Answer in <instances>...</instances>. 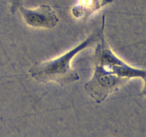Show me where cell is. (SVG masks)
Masks as SVG:
<instances>
[{
    "label": "cell",
    "mask_w": 146,
    "mask_h": 137,
    "mask_svg": "<svg viewBox=\"0 0 146 137\" xmlns=\"http://www.w3.org/2000/svg\"><path fill=\"white\" fill-rule=\"evenodd\" d=\"M105 14L103 15L100 41L92 57L94 74L85 84L87 94L98 104L117 91L131 78H146L145 70L134 68L118 58L112 51L104 35Z\"/></svg>",
    "instance_id": "cell-1"
},
{
    "label": "cell",
    "mask_w": 146,
    "mask_h": 137,
    "mask_svg": "<svg viewBox=\"0 0 146 137\" xmlns=\"http://www.w3.org/2000/svg\"><path fill=\"white\" fill-rule=\"evenodd\" d=\"M100 35L101 29L95 30L86 39L61 57L34 64L30 67L29 73L40 83L56 82L62 86L74 84L79 80L80 77L76 70L71 67V61L78 53L98 41Z\"/></svg>",
    "instance_id": "cell-2"
},
{
    "label": "cell",
    "mask_w": 146,
    "mask_h": 137,
    "mask_svg": "<svg viewBox=\"0 0 146 137\" xmlns=\"http://www.w3.org/2000/svg\"><path fill=\"white\" fill-rule=\"evenodd\" d=\"M20 11L26 24L34 28L51 29L58 22V17L49 5L43 4L34 9L21 7Z\"/></svg>",
    "instance_id": "cell-3"
},
{
    "label": "cell",
    "mask_w": 146,
    "mask_h": 137,
    "mask_svg": "<svg viewBox=\"0 0 146 137\" xmlns=\"http://www.w3.org/2000/svg\"><path fill=\"white\" fill-rule=\"evenodd\" d=\"M113 1V0H79L71 12L76 18L88 19L94 12Z\"/></svg>",
    "instance_id": "cell-4"
},
{
    "label": "cell",
    "mask_w": 146,
    "mask_h": 137,
    "mask_svg": "<svg viewBox=\"0 0 146 137\" xmlns=\"http://www.w3.org/2000/svg\"><path fill=\"white\" fill-rule=\"evenodd\" d=\"M145 84H144V88H143V94H145L146 95V78H145Z\"/></svg>",
    "instance_id": "cell-5"
}]
</instances>
